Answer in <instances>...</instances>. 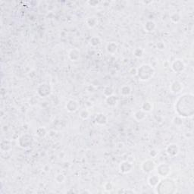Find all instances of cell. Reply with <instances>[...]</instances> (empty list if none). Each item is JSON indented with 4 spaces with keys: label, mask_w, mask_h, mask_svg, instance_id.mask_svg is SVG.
I'll use <instances>...</instances> for the list:
<instances>
[{
    "label": "cell",
    "mask_w": 194,
    "mask_h": 194,
    "mask_svg": "<svg viewBox=\"0 0 194 194\" xmlns=\"http://www.w3.org/2000/svg\"><path fill=\"white\" fill-rule=\"evenodd\" d=\"M175 110L181 117H192L194 114V96L193 93L180 96L175 103Z\"/></svg>",
    "instance_id": "6da1fadb"
},
{
    "label": "cell",
    "mask_w": 194,
    "mask_h": 194,
    "mask_svg": "<svg viewBox=\"0 0 194 194\" xmlns=\"http://www.w3.org/2000/svg\"><path fill=\"white\" fill-rule=\"evenodd\" d=\"M156 190L160 194L173 193L176 190V184L173 180L165 178L159 181L156 186Z\"/></svg>",
    "instance_id": "7a4b0ae2"
},
{
    "label": "cell",
    "mask_w": 194,
    "mask_h": 194,
    "mask_svg": "<svg viewBox=\"0 0 194 194\" xmlns=\"http://www.w3.org/2000/svg\"><path fill=\"white\" fill-rule=\"evenodd\" d=\"M155 74V70L150 65L143 64L136 70V74L140 80L147 81L150 80Z\"/></svg>",
    "instance_id": "3957f363"
},
{
    "label": "cell",
    "mask_w": 194,
    "mask_h": 194,
    "mask_svg": "<svg viewBox=\"0 0 194 194\" xmlns=\"http://www.w3.org/2000/svg\"><path fill=\"white\" fill-rule=\"evenodd\" d=\"M37 93L40 97H47L52 93V87L49 84L43 83L37 87Z\"/></svg>",
    "instance_id": "277c9868"
},
{
    "label": "cell",
    "mask_w": 194,
    "mask_h": 194,
    "mask_svg": "<svg viewBox=\"0 0 194 194\" xmlns=\"http://www.w3.org/2000/svg\"><path fill=\"white\" fill-rule=\"evenodd\" d=\"M18 142H19L20 147L22 148H28L32 145L33 137L27 134H24L19 138Z\"/></svg>",
    "instance_id": "5b68a950"
},
{
    "label": "cell",
    "mask_w": 194,
    "mask_h": 194,
    "mask_svg": "<svg viewBox=\"0 0 194 194\" xmlns=\"http://www.w3.org/2000/svg\"><path fill=\"white\" fill-rule=\"evenodd\" d=\"M171 68L176 73H181L185 69V64L181 59H176L173 62Z\"/></svg>",
    "instance_id": "8992f818"
},
{
    "label": "cell",
    "mask_w": 194,
    "mask_h": 194,
    "mask_svg": "<svg viewBox=\"0 0 194 194\" xmlns=\"http://www.w3.org/2000/svg\"><path fill=\"white\" fill-rule=\"evenodd\" d=\"M158 174L159 176H162V177H166L169 175V173L171 171L170 166L167 164L162 163L160 164L159 166L157 167Z\"/></svg>",
    "instance_id": "52a82bcc"
},
{
    "label": "cell",
    "mask_w": 194,
    "mask_h": 194,
    "mask_svg": "<svg viewBox=\"0 0 194 194\" xmlns=\"http://www.w3.org/2000/svg\"><path fill=\"white\" fill-rule=\"evenodd\" d=\"M166 152L168 155H170L171 157H175L178 154L179 147L175 143H171L166 147Z\"/></svg>",
    "instance_id": "ba28073f"
},
{
    "label": "cell",
    "mask_w": 194,
    "mask_h": 194,
    "mask_svg": "<svg viewBox=\"0 0 194 194\" xmlns=\"http://www.w3.org/2000/svg\"><path fill=\"white\" fill-rule=\"evenodd\" d=\"M155 163L153 161L150 159H148L147 161H145L142 165V168L144 172L149 173L151 172L152 171L154 170L155 168Z\"/></svg>",
    "instance_id": "9c48e42d"
},
{
    "label": "cell",
    "mask_w": 194,
    "mask_h": 194,
    "mask_svg": "<svg viewBox=\"0 0 194 194\" xmlns=\"http://www.w3.org/2000/svg\"><path fill=\"white\" fill-rule=\"evenodd\" d=\"M66 108L69 112H74L79 108V103L74 99H70L66 104Z\"/></svg>",
    "instance_id": "30bf717a"
},
{
    "label": "cell",
    "mask_w": 194,
    "mask_h": 194,
    "mask_svg": "<svg viewBox=\"0 0 194 194\" xmlns=\"http://www.w3.org/2000/svg\"><path fill=\"white\" fill-rule=\"evenodd\" d=\"M119 169L121 171V172L124 173V174H127V173L130 172L133 169V165L130 162H127V161H124V162H121L120 166H119Z\"/></svg>",
    "instance_id": "8fae6325"
},
{
    "label": "cell",
    "mask_w": 194,
    "mask_h": 194,
    "mask_svg": "<svg viewBox=\"0 0 194 194\" xmlns=\"http://www.w3.org/2000/svg\"><path fill=\"white\" fill-rule=\"evenodd\" d=\"M183 90V85L179 81L175 80L172 84H171L170 86V90L171 93H178L181 92V90Z\"/></svg>",
    "instance_id": "7c38bea8"
},
{
    "label": "cell",
    "mask_w": 194,
    "mask_h": 194,
    "mask_svg": "<svg viewBox=\"0 0 194 194\" xmlns=\"http://www.w3.org/2000/svg\"><path fill=\"white\" fill-rule=\"evenodd\" d=\"M95 121L96 123L99 125H105L107 123L108 119H107V117L105 114H102V113H99L96 116Z\"/></svg>",
    "instance_id": "4fadbf2b"
},
{
    "label": "cell",
    "mask_w": 194,
    "mask_h": 194,
    "mask_svg": "<svg viewBox=\"0 0 194 194\" xmlns=\"http://www.w3.org/2000/svg\"><path fill=\"white\" fill-rule=\"evenodd\" d=\"M68 57L71 61H78L80 58V51L78 49H72L68 52Z\"/></svg>",
    "instance_id": "5bb4252c"
},
{
    "label": "cell",
    "mask_w": 194,
    "mask_h": 194,
    "mask_svg": "<svg viewBox=\"0 0 194 194\" xmlns=\"http://www.w3.org/2000/svg\"><path fill=\"white\" fill-rule=\"evenodd\" d=\"M118 98L116 96L112 95L110 96L106 97V102L108 106H112V107H113V106H116L117 103H118Z\"/></svg>",
    "instance_id": "9a60e30c"
},
{
    "label": "cell",
    "mask_w": 194,
    "mask_h": 194,
    "mask_svg": "<svg viewBox=\"0 0 194 194\" xmlns=\"http://www.w3.org/2000/svg\"><path fill=\"white\" fill-rule=\"evenodd\" d=\"M144 28L147 32H153L156 28V24L153 21H148L146 22Z\"/></svg>",
    "instance_id": "2e32d148"
},
{
    "label": "cell",
    "mask_w": 194,
    "mask_h": 194,
    "mask_svg": "<svg viewBox=\"0 0 194 194\" xmlns=\"http://www.w3.org/2000/svg\"><path fill=\"white\" fill-rule=\"evenodd\" d=\"M106 50L111 54H114L118 50V45L114 42H111V43H108L107 45H106Z\"/></svg>",
    "instance_id": "e0dca14e"
},
{
    "label": "cell",
    "mask_w": 194,
    "mask_h": 194,
    "mask_svg": "<svg viewBox=\"0 0 194 194\" xmlns=\"http://www.w3.org/2000/svg\"><path fill=\"white\" fill-rule=\"evenodd\" d=\"M160 181L161 180H160L159 176H158V175H153L148 180V183H149V186H151V187H156L158 185V183H159Z\"/></svg>",
    "instance_id": "ac0fdd59"
},
{
    "label": "cell",
    "mask_w": 194,
    "mask_h": 194,
    "mask_svg": "<svg viewBox=\"0 0 194 194\" xmlns=\"http://www.w3.org/2000/svg\"><path fill=\"white\" fill-rule=\"evenodd\" d=\"M147 117V112H143L142 110H139L135 112L134 114V118L137 120V121H142L144 120Z\"/></svg>",
    "instance_id": "d6986e66"
},
{
    "label": "cell",
    "mask_w": 194,
    "mask_h": 194,
    "mask_svg": "<svg viewBox=\"0 0 194 194\" xmlns=\"http://www.w3.org/2000/svg\"><path fill=\"white\" fill-rule=\"evenodd\" d=\"M97 22H98V21H97L96 17H90L86 19V24L90 28H93L96 27V25L97 24Z\"/></svg>",
    "instance_id": "ffe728a7"
},
{
    "label": "cell",
    "mask_w": 194,
    "mask_h": 194,
    "mask_svg": "<svg viewBox=\"0 0 194 194\" xmlns=\"http://www.w3.org/2000/svg\"><path fill=\"white\" fill-rule=\"evenodd\" d=\"M1 149L3 151H9L11 149V142L9 140H2L1 142Z\"/></svg>",
    "instance_id": "44dd1931"
},
{
    "label": "cell",
    "mask_w": 194,
    "mask_h": 194,
    "mask_svg": "<svg viewBox=\"0 0 194 194\" xmlns=\"http://www.w3.org/2000/svg\"><path fill=\"white\" fill-rule=\"evenodd\" d=\"M141 110L145 112H149L150 111L153 110V105H152L151 102L148 101L144 102L141 106Z\"/></svg>",
    "instance_id": "7402d4cb"
},
{
    "label": "cell",
    "mask_w": 194,
    "mask_h": 194,
    "mask_svg": "<svg viewBox=\"0 0 194 194\" xmlns=\"http://www.w3.org/2000/svg\"><path fill=\"white\" fill-rule=\"evenodd\" d=\"M130 93H131V88H130V86H128V85H124V86H123L121 88V95L124 96H129Z\"/></svg>",
    "instance_id": "603a6c76"
},
{
    "label": "cell",
    "mask_w": 194,
    "mask_h": 194,
    "mask_svg": "<svg viewBox=\"0 0 194 194\" xmlns=\"http://www.w3.org/2000/svg\"><path fill=\"white\" fill-rule=\"evenodd\" d=\"M170 19L173 23L177 24V23H178L181 21V15L179 13H177V12H174V13H172L170 15Z\"/></svg>",
    "instance_id": "cb8c5ba5"
},
{
    "label": "cell",
    "mask_w": 194,
    "mask_h": 194,
    "mask_svg": "<svg viewBox=\"0 0 194 194\" xmlns=\"http://www.w3.org/2000/svg\"><path fill=\"white\" fill-rule=\"evenodd\" d=\"M90 43L93 46H97L101 43V39H99V37H93L90 40Z\"/></svg>",
    "instance_id": "d4e9b609"
},
{
    "label": "cell",
    "mask_w": 194,
    "mask_h": 194,
    "mask_svg": "<svg viewBox=\"0 0 194 194\" xmlns=\"http://www.w3.org/2000/svg\"><path fill=\"white\" fill-rule=\"evenodd\" d=\"M103 94L104 96H106V97L112 96L114 94V90H113L112 87H111V86H106V88L104 89Z\"/></svg>",
    "instance_id": "484cf974"
},
{
    "label": "cell",
    "mask_w": 194,
    "mask_h": 194,
    "mask_svg": "<svg viewBox=\"0 0 194 194\" xmlns=\"http://www.w3.org/2000/svg\"><path fill=\"white\" fill-rule=\"evenodd\" d=\"M37 135L39 137H44L46 135V130L44 127H39V128H37Z\"/></svg>",
    "instance_id": "4316f807"
},
{
    "label": "cell",
    "mask_w": 194,
    "mask_h": 194,
    "mask_svg": "<svg viewBox=\"0 0 194 194\" xmlns=\"http://www.w3.org/2000/svg\"><path fill=\"white\" fill-rule=\"evenodd\" d=\"M143 55V50L141 48H136L134 51V56L136 58H141Z\"/></svg>",
    "instance_id": "83f0119b"
},
{
    "label": "cell",
    "mask_w": 194,
    "mask_h": 194,
    "mask_svg": "<svg viewBox=\"0 0 194 194\" xmlns=\"http://www.w3.org/2000/svg\"><path fill=\"white\" fill-rule=\"evenodd\" d=\"M80 117L84 120H86L90 117V112L88 110L86 109H83V110L80 111Z\"/></svg>",
    "instance_id": "f1b7e54d"
},
{
    "label": "cell",
    "mask_w": 194,
    "mask_h": 194,
    "mask_svg": "<svg viewBox=\"0 0 194 194\" xmlns=\"http://www.w3.org/2000/svg\"><path fill=\"white\" fill-rule=\"evenodd\" d=\"M173 123L175 124L176 126H181L183 124V120H182V117L181 116H176L173 119Z\"/></svg>",
    "instance_id": "f546056e"
},
{
    "label": "cell",
    "mask_w": 194,
    "mask_h": 194,
    "mask_svg": "<svg viewBox=\"0 0 194 194\" xmlns=\"http://www.w3.org/2000/svg\"><path fill=\"white\" fill-rule=\"evenodd\" d=\"M65 180V175L62 174H59L56 177V181H57V183H63Z\"/></svg>",
    "instance_id": "4dcf8cb0"
},
{
    "label": "cell",
    "mask_w": 194,
    "mask_h": 194,
    "mask_svg": "<svg viewBox=\"0 0 194 194\" xmlns=\"http://www.w3.org/2000/svg\"><path fill=\"white\" fill-rule=\"evenodd\" d=\"M156 45H157V48L159 50H165V44L162 43V42H159V43H158Z\"/></svg>",
    "instance_id": "1f68e13d"
},
{
    "label": "cell",
    "mask_w": 194,
    "mask_h": 194,
    "mask_svg": "<svg viewBox=\"0 0 194 194\" xmlns=\"http://www.w3.org/2000/svg\"><path fill=\"white\" fill-rule=\"evenodd\" d=\"M105 189H106V190H108V191H109V190H111L112 189V184L110 183V182H108V183H106V184H105Z\"/></svg>",
    "instance_id": "d6a6232c"
},
{
    "label": "cell",
    "mask_w": 194,
    "mask_h": 194,
    "mask_svg": "<svg viewBox=\"0 0 194 194\" xmlns=\"http://www.w3.org/2000/svg\"><path fill=\"white\" fill-rule=\"evenodd\" d=\"M86 3L90 5H91V6L94 7V6H96L97 5L99 4V2H97V1H91V2L90 1V2H87Z\"/></svg>",
    "instance_id": "836d02e7"
},
{
    "label": "cell",
    "mask_w": 194,
    "mask_h": 194,
    "mask_svg": "<svg viewBox=\"0 0 194 194\" xmlns=\"http://www.w3.org/2000/svg\"><path fill=\"white\" fill-rule=\"evenodd\" d=\"M157 154L158 153L155 149H153V150H151V151L149 152V155H150L151 157H155V156L157 155Z\"/></svg>",
    "instance_id": "e575fe53"
},
{
    "label": "cell",
    "mask_w": 194,
    "mask_h": 194,
    "mask_svg": "<svg viewBox=\"0 0 194 194\" xmlns=\"http://www.w3.org/2000/svg\"><path fill=\"white\" fill-rule=\"evenodd\" d=\"M118 193H134V191H133V190H120V191H118Z\"/></svg>",
    "instance_id": "d590c367"
},
{
    "label": "cell",
    "mask_w": 194,
    "mask_h": 194,
    "mask_svg": "<svg viewBox=\"0 0 194 194\" xmlns=\"http://www.w3.org/2000/svg\"><path fill=\"white\" fill-rule=\"evenodd\" d=\"M82 193H90V191H86V190H84V191H83Z\"/></svg>",
    "instance_id": "8d00e7d4"
}]
</instances>
